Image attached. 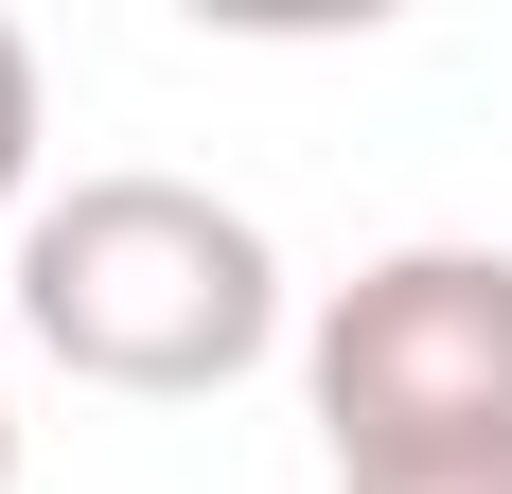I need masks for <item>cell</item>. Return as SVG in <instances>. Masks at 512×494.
Segmentation results:
<instances>
[{"instance_id":"1","label":"cell","mask_w":512,"mask_h":494,"mask_svg":"<svg viewBox=\"0 0 512 494\" xmlns=\"http://www.w3.org/2000/svg\"><path fill=\"white\" fill-rule=\"evenodd\" d=\"M18 336L71 389L195 406L230 371H265V336H283V247L212 195V177L106 159V177L36 195V230H18Z\"/></svg>"},{"instance_id":"2","label":"cell","mask_w":512,"mask_h":494,"mask_svg":"<svg viewBox=\"0 0 512 494\" xmlns=\"http://www.w3.org/2000/svg\"><path fill=\"white\" fill-rule=\"evenodd\" d=\"M301 406L336 477L389 459H512V247H389L318 300Z\"/></svg>"},{"instance_id":"3","label":"cell","mask_w":512,"mask_h":494,"mask_svg":"<svg viewBox=\"0 0 512 494\" xmlns=\"http://www.w3.org/2000/svg\"><path fill=\"white\" fill-rule=\"evenodd\" d=\"M36 124H53V106H36V36L0 18V212L36 195ZM18 230H36V212H18Z\"/></svg>"},{"instance_id":"4","label":"cell","mask_w":512,"mask_h":494,"mask_svg":"<svg viewBox=\"0 0 512 494\" xmlns=\"http://www.w3.org/2000/svg\"><path fill=\"white\" fill-rule=\"evenodd\" d=\"M336 494H512V459H389V477H336Z\"/></svg>"},{"instance_id":"5","label":"cell","mask_w":512,"mask_h":494,"mask_svg":"<svg viewBox=\"0 0 512 494\" xmlns=\"http://www.w3.org/2000/svg\"><path fill=\"white\" fill-rule=\"evenodd\" d=\"M0 494H18V406H0Z\"/></svg>"}]
</instances>
